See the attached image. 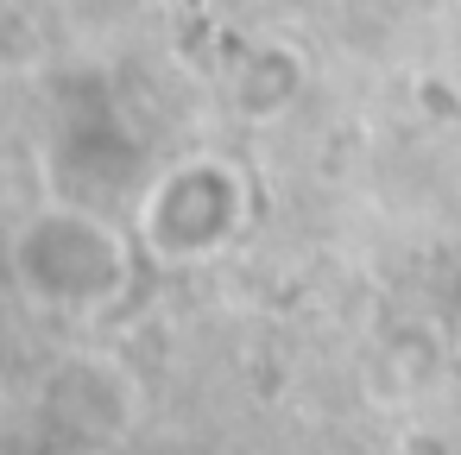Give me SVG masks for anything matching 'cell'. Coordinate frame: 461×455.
Instances as JSON below:
<instances>
[{
	"label": "cell",
	"mask_w": 461,
	"mask_h": 455,
	"mask_svg": "<svg viewBox=\"0 0 461 455\" xmlns=\"http://www.w3.org/2000/svg\"><path fill=\"white\" fill-rule=\"evenodd\" d=\"M234 228H240V184H234V165H221V159H190L152 190L146 234L165 253L221 247Z\"/></svg>",
	"instance_id": "obj_1"
},
{
	"label": "cell",
	"mask_w": 461,
	"mask_h": 455,
	"mask_svg": "<svg viewBox=\"0 0 461 455\" xmlns=\"http://www.w3.org/2000/svg\"><path fill=\"white\" fill-rule=\"evenodd\" d=\"M20 266H26V285L45 297H95L102 285L121 278V253L83 215H45L20 241Z\"/></svg>",
	"instance_id": "obj_2"
}]
</instances>
